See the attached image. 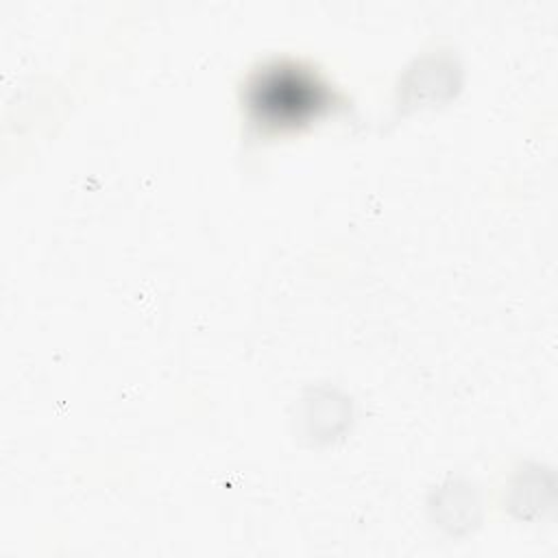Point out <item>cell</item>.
I'll return each instance as SVG.
<instances>
[{"label": "cell", "instance_id": "cell-1", "mask_svg": "<svg viewBox=\"0 0 558 558\" xmlns=\"http://www.w3.org/2000/svg\"><path fill=\"white\" fill-rule=\"evenodd\" d=\"M316 89H312L310 83H303L299 78L294 83V78L290 76L281 83L272 81L268 89H264V98H259L257 105H264L268 109L279 107V118H299V113L307 111L312 105H316Z\"/></svg>", "mask_w": 558, "mask_h": 558}]
</instances>
